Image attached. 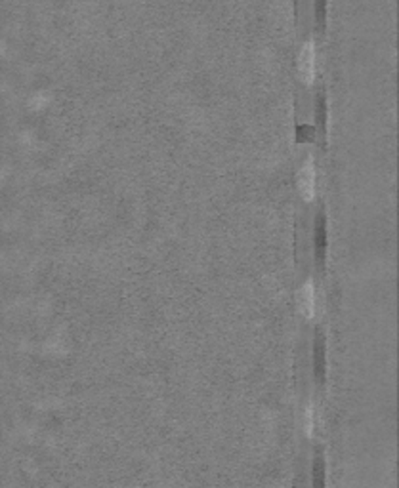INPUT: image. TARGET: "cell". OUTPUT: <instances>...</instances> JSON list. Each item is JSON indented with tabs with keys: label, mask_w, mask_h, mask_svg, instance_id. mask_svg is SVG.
I'll return each instance as SVG.
<instances>
[{
	"label": "cell",
	"mask_w": 399,
	"mask_h": 488,
	"mask_svg": "<svg viewBox=\"0 0 399 488\" xmlns=\"http://www.w3.org/2000/svg\"><path fill=\"white\" fill-rule=\"evenodd\" d=\"M315 44L310 40L308 44H304L302 54H300V77L306 84H313L315 80Z\"/></svg>",
	"instance_id": "cell-1"
},
{
	"label": "cell",
	"mask_w": 399,
	"mask_h": 488,
	"mask_svg": "<svg viewBox=\"0 0 399 488\" xmlns=\"http://www.w3.org/2000/svg\"><path fill=\"white\" fill-rule=\"evenodd\" d=\"M300 191L306 200H313L315 197V166H313L312 157L306 158L300 172Z\"/></svg>",
	"instance_id": "cell-2"
},
{
	"label": "cell",
	"mask_w": 399,
	"mask_h": 488,
	"mask_svg": "<svg viewBox=\"0 0 399 488\" xmlns=\"http://www.w3.org/2000/svg\"><path fill=\"white\" fill-rule=\"evenodd\" d=\"M300 309L302 313L308 319H313L315 317V311H317V296H315V286L313 283H306L302 286V292H300Z\"/></svg>",
	"instance_id": "cell-3"
},
{
	"label": "cell",
	"mask_w": 399,
	"mask_h": 488,
	"mask_svg": "<svg viewBox=\"0 0 399 488\" xmlns=\"http://www.w3.org/2000/svg\"><path fill=\"white\" fill-rule=\"evenodd\" d=\"M306 427H308V433L313 435V429H315V410L312 406L306 412Z\"/></svg>",
	"instance_id": "cell-4"
}]
</instances>
